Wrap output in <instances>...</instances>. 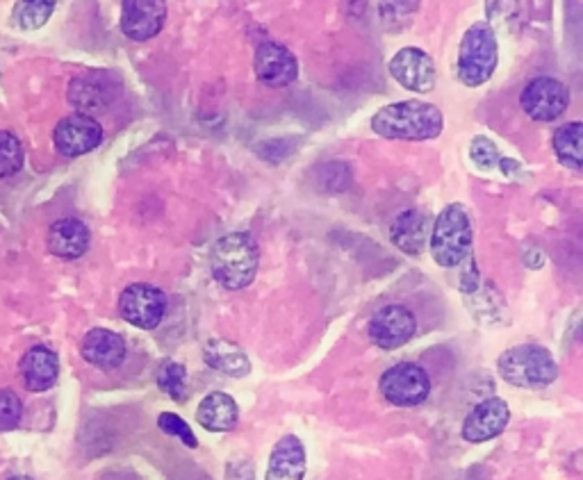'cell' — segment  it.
Instances as JSON below:
<instances>
[{"instance_id": "30bf717a", "label": "cell", "mask_w": 583, "mask_h": 480, "mask_svg": "<svg viewBox=\"0 0 583 480\" xmlns=\"http://www.w3.org/2000/svg\"><path fill=\"white\" fill-rule=\"evenodd\" d=\"M417 331L415 314L404 305H385L369 322V337L383 351H395L413 340Z\"/></svg>"}, {"instance_id": "5b68a950", "label": "cell", "mask_w": 583, "mask_h": 480, "mask_svg": "<svg viewBox=\"0 0 583 480\" xmlns=\"http://www.w3.org/2000/svg\"><path fill=\"white\" fill-rule=\"evenodd\" d=\"M497 69V36L488 23H475L465 32L458 53V77L462 85L481 87Z\"/></svg>"}, {"instance_id": "7c38bea8", "label": "cell", "mask_w": 583, "mask_h": 480, "mask_svg": "<svg viewBox=\"0 0 583 480\" xmlns=\"http://www.w3.org/2000/svg\"><path fill=\"white\" fill-rule=\"evenodd\" d=\"M256 75L267 87H288L299 77V62L296 58L281 44L264 42L256 49L253 58Z\"/></svg>"}, {"instance_id": "8992f818", "label": "cell", "mask_w": 583, "mask_h": 480, "mask_svg": "<svg viewBox=\"0 0 583 480\" xmlns=\"http://www.w3.org/2000/svg\"><path fill=\"white\" fill-rule=\"evenodd\" d=\"M381 394L385 401L399 408H415L429 398L431 380L419 365L399 363L381 376Z\"/></svg>"}, {"instance_id": "52a82bcc", "label": "cell", "mask_w": 583, "mask_h": 480, "mask_svg": "<svg viewBox=\"0 0 583 480\" xmlns=\"http://www.w3.org/2000/svg\"><path fill=\"white\" fill-rule=\"evenodd\" d=\"M119 314L135 328H158L167 314V294L160 288L146 283L128 285L119 299Z\"/></svg>"}, {"instance_id": "83f0119b", "label": "cell", "mask_w": 583, "mask_h": 480, "mask_svg": "<svg viewBox=\"0 0 583 480\" xmlns=\"http://www.w3.org/2000/svg\"><path fill=\"white\" fill-rule=\"evenodd\" d=\"M470 157H472V163L481 169V171H492L497 167H501V153L497 150V146L486 139V137H477L470 146Z\"/></svg>"}, {"instance_id": "e0dca14e", "label": "cell", "mask_w": 583, "mask_h": 480, "mask_svg": "<svg viewBox=\"0 0 583 480\" xmlns=\"http://www.w3.org/2000/svg\"><path fill=\"white\" fill-rule=\"evenodd\" d=\"M90 228L81 219H60L49 230V249L53 255L64 260L83 258L90 249Z\"/></svg>"}, {"instance_id": "2e32d148", "label": "cell", "mask_w": 583, "mask_h": 480, "mask_svg": "<svg viewBox=\"0 0 583 480\" xmlns=\"http://www.w3.org/2000/svg\"><path fill=\"white\" fill-rule=\"evenodd\" d=\"M21 378L30 392H46L58 383L60 359L49 346H32L21 357Z\"/></svg>"}, {"instance_id": "4fadbf2b", "label": "cell", "mask_w": 583, "mask_h": 480, "mask_svg": "<svg viewBox=\"0 0 583 480\" xmlns=\"http://www.w3.org/2000/svg\"><path fill=\"white\" fill-rule=\"evenodd\" d=\"M509 421H511L509 404L503 401V398H486V401L479 404L468 415V419H465L462 437L468 439V442L481 445L507 430Z\"/></svg>"}, {"instance_id": "484cf974", "label": "cell", "mask_w": 583, "mask_h": 480, "mask_svg": "<svg viewBox=\"0 0 583 480\" xmlns=\"http://www.w3.org/2000/svg\"><path fill=\"white\" fill-rule=\"evenodd\" d=\"M55 10V3H17L14 23L23 30H37L46 25Z\"/></svg>"}, {"instance_id": "5bb4252c", "label": "cell", "mask_w": 583, "mask_h": 480, "mask_svg": "<svg viewBox=\"0 0 583 480\" xmlns=\"http://www.w3.org/2000/svg\"><path fill=\"white\" fill-rule=\"evenodd\" d=\"M122 10V30L135 42L153 39L167 21V6L160 0H128Z\"/></svg>"}, {"instance_id": "6da1fadb", "label": "cell", "mask_w": 583, "mask_h": 480, "mask_svg": "<svg viewBox=\"0 0 583 480\" xmlns=\"http://www.w3.org/2000/svg\"><path fill=\"white\" fill-rule=\"evenodd\" d=\"M445 128L443 112L431 103L404 101L378 109L372 118V131L383 139L426 142L440 137Z\"/></svg>"}, {"instance_id": "44dd1931", "label": "cell", "mask_w": 583, "mask_h": 480, "mask_svg": "<svg viewBox=\"0 0 583 480\" xmlns=\"http://www.w3.org/2000/svg\"><path fill=\"white\" fill-rule=\"evenodd\" d=\"M426 234H429V230H426V217L419 210L402 212L391 228L393 244L408 255H419L424 251Z\"/></svg>"}, {"instance_id": "f1b7e54d", "label": "cell", "mask_w": 583, "mask_h": 480, "mask_svg": "<svg viewBox=\"0 0 583 480\" xmlns=\"http://www.w3.org/2000/svg\"><path fill=\"white\" fill-rule=\"evenodd\" d=\"M158 426H160V430H165L167 435L178 437L185 447H189V449H197V447H199L197 435H194V430L189 428V424H187L185 419H180L178 415H174V413H163V415L158 417Z\"/></svg>"}, {"instance_id": "9c48e42d", "label": "cell", "mask_w": 583, "mask_h": 480, "mask_svg": "<svg viewBox=\"0 0 583 480\" xmlns=\"http://www.w3.org/2000/svg\"><path fill=\"white\" fill-rule=\"evenodd\" d=\"M103 142V126L90 114L64 116L55 126L53 144L55 150L64 157H81L98 148Z\"/></svg>"}, {"instance_id": "f546056e", "label": "cell", "mask_w": 583, "mask_h": 480, "mask_svg": "<svg viewBox=\"0 0 583 480\" xmlns=\"http://www.w3.org/2000/svg\"><path fill=\"white\" fill-rule=\"evenodd\" d=\"M226 480H256V469L247 458H232L226 465Z\"/></svg>"}, {"instance_id": "cb8c5ba5", "label": "cell", "mask_w": 583, "mask_h": 480, "mask_svg": "<svg viewBox=\"0 0 583 480\" xmlns=\"http://www.w3.org/2000/svg\"><path fill=\"white\" fill-rule=\"evenodd\" d=\"M23 163L25 150L21 139L10 131H0V180L17 176L23 169Z\"/></svg>"}, {"instance_id": "3957f363", "label": "cell", "mask_w": 583, "mask_h": 480, "mask_svg": "<svg viewBox=\"0 0 583 480\" xmlns=\"http://www.w3.org/2000/svg\"><path fill=\"white\" fill-rule=\"evenodd\" d=\"M475 242V230L468 210L460 204L447 206L434 226L431 232V255L434 260L445 267L454 269L460 267L465 260L470 258Z\"/></svg>"}, {"instance_id": "9a60e30c", "label": "cell", "mask_w": 583, "mask_h": 480, "mask_svg": "<svg viewBox=\"0 0 583 480\" xmlns=\"http://www.w3.org/2000/svg\"><path fill=\"white\" fill-rule=\"evenodd\" d=\"M83 357L90 365L110 372L119 367L126 359V340L107 328H94L83 340Z\"/></svg>"}, {"instance_id": "d4e9b609", "label": "cell", "mask_w": 583, "mask_h": 480, "mask_svg": "<svg viewBox=\"0 0 583 480\" xmlns=\"http://www.w3.org/2000/svg\"><path fill=\"white\" fill-rule=\"evenodd\" d=\"M158 387L165 394H169L174 401L178 404L187 401V369L180 363L167 359V363L158 369Z\"/></svg>"}, {"instance_id": "ba28073f", "label": "cell", "mask_w": 583, "mask_h": 480, "mask_svg": "<svg viewBox=\"0 0 583 480\" xmlns=\"http://www.w3.org/2000/svg\"><path fill=\"white\" fill-rule=\"evenodd\" d=\"M520 105L533 122H554L568 109L570 92L561 80L540 75L522 90Z\"/></svg>"}, {"instance_id": "4316f807", "label": "cell", "mask_w": 583, "mask_h": 480, "mask_svg": "<svg viewBox=\"0 0 583 480\" xmlns=\"http://www.w3.org/2000/svg\"><path fill=\"white\" fill-rule=\"evenodd\" d=\"M23 417L21 398L12 389H0V432L14 430Z\"/></svg>"}, {"instance_id": "ffe728a7", "label": "cell", "mask_w": 583, "mask_h": 480, "mask_svg": "<svg viewBox=\"0 0 583 480\" xmlns=\"http://www.w3.org/2000/svg\"><path fill=\"white\" fill-rule=\"evenodd\" d=\"M197 421L210 432L232 430L240 421V408L236 398L223 392L208 394L197 410Z\"/></svg>"}, {"instance_id": "4dcf8cb0", "label": "cell", "mask_w": 583, "mask_h": 480, "mask_svg": "<svg viewBox=\"0 0 583 480\" xmlns=\"http://www.w3.org/2000/svg\"><path fill=\"white\" fill-rule=\"evenodd\" d=\"M10 480H34V478H30V476H14V478H10Z\"/></svg>"}, {"instance_id": "277c9868", "label": "cell", "mask_w": 583, "mask_h": 480, "mask_svg": "<svg viewBox=\"0 0 583 480\" xmlns=\"http://www.w3.org/2000/svg\"><path fill=\"white\" fill-rule=\"evenodd\" d=\"M497 369L503 380L527 389L548 387L559 376L556 359L548 348H542L538 344H520L503 351L497 363Z\"/></svg>"}, {"instance_id": "7a4b0ae2", "label": "cell", "mask_w": 583, "mask_h": 480, "mask_svg": "<svg viewBox=\"0 0 583 480\" xmlns=\"http://www.w3.org/2000/svg\"><path fill=\"white\" fill-rule=\"evenodd\" d=\"M260 253L247 232H230L212 247L210 269L219 285L226 290H244L258 273Z\"/></svg>"}, {"instance_id": "ac0fdd59", "label": "cell", "mask_w": 583, "mask_h": 480, "mask_svg": "<svg viewBox=\"0 0 583 480\" xmlns=\"http://www.w3.org/2000/svg\"><path fill=\"white\" fill-rule=\"evenodd\" d=\"M305 476V449L301 439L285 435L271 451L267 480H303Z\"/></svg>"}, {"instance_id": "7402d4cb", "label": "cell", "mask_w": 583, "mask_h": 480, "mask_svg": "<svg viewBox=\"0 0 583 480\" xmlns=\"http://www.w3.org/2000/svg\"><path fill=\"white\" fill-rule=\"evenodd\" d=\"M583 126L579 122L565 124L554 133V150L561 159V165L579 171L583 167V153H581Z\"/></svg>"}, {"instance_id": "603a6c76", "label": "cell", "mask_w": 583, "mask_h": 480, "mask_svg": "<svg viewBox=\"0 0 583 480\" xmlns=\"http://www.w3.org/2000/svg\"><path fill=\"white\" fill-rule=\"evenodd\" d=\"M69 98H71V103L77 109H83L81 114H85L87 109H101L107 103L105 85L103 83H96V80L92 75L90 77L75 80V83L69 90Z\"/></svg>"}, {"instance_id": "8fae6325", "label": "cell", "mask_w": 583, "mask_h": 480, "mask_svg": "<svg viewBox=\"0 0 583 480\" xmlns=\"http://www.w3.org/2000/svg\"><path fill=\"white\" fill-rule=\"evenodd\" d=\"M391 73L402 87L415 94H429L436 87V64L429 53L415 46L402 49L391 60Z\"/></svg>"}, {"instance_id": "d6986e66", "label": "cell", "mask_w": 583, "mask_h": 480, "mask_svg": "<svg viewBox=\"0 0 583 480\" xmlns=\"http://www.w3.org/2000/svg\"><path fill=\"white\" fill-rule=\"evenodd\" d=\"M204 359L208 367L230 378H244L251 372L247 353L230 340H208L204 346Z\"/></svg>"}]
</instances>
